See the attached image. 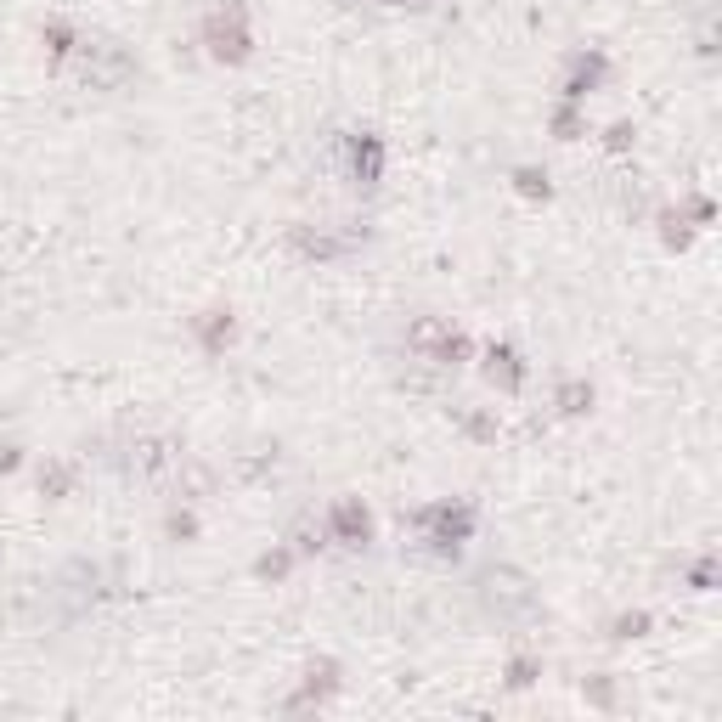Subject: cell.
<instances>
[{"instance_id":"cell-14","label":"cell","mask_w":722,"mask_h":722,"mask_svg":"<svg viewBox=\"0 0 722 722\" xmlns=\"http://www.w3.org/2000/svg\"><path fill=\"white\" fill-rule=\"evenodd\" d=\"M384 6H423V0H384Z\"/></svg>"},{"instance_id":"cell-9","label":"cell","mask_w":722,"mask_h":722,"mask_svg":"<svg viewBox=\"0 0 722 722\" xmlns=\"http://www.w3.org/2000/svg\"><path fill=\"white\" fill-rule=\"evenodd\" d=\"M45 40H51V51L57 57H68V51H80V35H74L68 23H45Z\"/></svg>"},{"instance_id":"cell-11","label":"cell","mask_w":722,"mask_h":722,"mask_svg":"<svg viewBox=\"0 0 722 722\" xmlns=\"http://www.w3.org/2000/svg\"><path fill=\"white\" fill-rule=\"evenodd\" d=\"M514 181H519V192H525V198H547V175H536V170H519Z\"/></svg>"},{"instance_id":"cell-6","label":"cell","mask_w":722,"mask_h":722,"mask_svg":"<svg viewBox=\"0 0 722 722\" xmlns=\"http://www.w3.org/2000/svg\"><path fill=\"white\" fill-rule=\"evenodd\" d=\"M350 164H356L361 187H378V175H384V142H378V136H356V142H350Z\"/></svg>"},{"instance_id":"cell-13","label":"cell","mask_w":722,"mask_h":722,"mask_svg":"<svg viewBox=\"0 0 722 722\" xmlns=\"http://www.w3.org/2000/svg\"><path fill=\"white\" fill-rule=\"evenodd\" d=\"M12 463H18V452H12V446H0V469H12Z\"/></svg>"},{"instance_id":"cell-10","label":"cell","mask_w":722,"mask_h":722,"mask_svg":"<svg viewBox=\"0 0 722 722\" xmlns=\"http://www.w3.org/2000/svg\"><path fill=\"white\" fill-rule=\"evenodd\" d=\"M553 130H559V142H576V130H581V119L571 113V107H559V113H553Z\"/></svg>"},{"instance_id":"cell-12","label":"cell","mask_w":722,"mask_h":722,"mask_svg":"<svg viewBox=\"0 0 722 722\" xmlns=\"http://www.w3.org/2000/svg\"><path fill=\"white\" fill-rule=\"evenodd\" d=\"M531 672H536V660H514V672H509V683H514V688H525V683H531Z\"/></svg>"},{"instance_id":"cell-8","label":"cell","mask_w":722,"mask_h":722,"mask_svg":"<svg viewBox=\"0 0 722 722\" xmlns=\"http://www.w3.org/2000/svg\"><path fill=\"white\" fill-rule=\"evenodd\" d=\"M553 401H559V412H564V418H581V412L593 407V384L571 378V384H559V395H553Z\"/></svg>"},{"instance_id":"cell-2","label":"cell","mask_w":722,"mask_h":722,"mask_svg":"<svg viewBox=\"0 0 722 722\" xmlns=\"http://www.w3.org/2000/svg\"><path fill=\"white\" fill-rule=\"evenodd\" d=\"M80 57H85V80L90 85H125L130 68H136L113 40H80Z\"/></svg>"},{"instance_id":"cell-3","label":"cell","mask_w":722,"mask_h":722,"mask_svg":"<svg viewBox=\"0 0 722 722\" xmlns=\"http://www.w3.org/2000/svg\"><path fill=\"white\" fill-rule=\"evenodd\" d=\"M209 51L226 57V63H243V57H249V28H243V6L237 0L209 18Z\"/></svg>"},{"instance_id":"cell-7","label":"cell","mask_w":722,"mask_h":722,"mask_svg":"<svg viewBox=\"0 0 722 722\" xmlns=\"http://www.w3.org/2000/svg\"><path fill=\"white\" fill-rule=\"evenodd\" d=\"M485 378H491V384H502V390H519L525 367H519V356H514L509 345H491V350H485Z\"/></svg>"},{"instance_id":"cell-4","label":"cell","mask_w":722,"mask_h":722,"mask_svg":"<svg viewBox=\"0 0 722 722\" xmlns=\"http://www.w3.org/2000/svg\"><path fill=\"white\" fill-rule=\"evenodd\" d=\"M418 525L429 531V542L435 547H457L463 536L474 531V509H452V502H435V509L418 514Z\"/></svg>"},{"instance_id":"cell-1","label":"cell","mask_w":722,"mask_h":722,"mask_svg":"<svg viewBox=\"0 0 722 722\" xmlns=\"http://www.w3.org/2000/svg\"><path fill=\"white\" fill-rule=\"evenodd\" d=\"M407 345L418 350L423 361H457V356L469 350V339H463V333H452L446 322H435V316L412 322V328H407Z\"/></svg>"},{"instance_id":"cell-5","label":"cell","mask_w":722,"mask_h":722,"mask_svg":"<svg viewBox=\"0 0 722 722\" xmlns=\"http://www.w3.org/2000/svg\"><path fill=\"white\" fill-rule=\"evenodd\" d=\"M328 536L333 542H345V547H367L373 542V519H367V509L356 497H339L328 509Z\"/></svg>"}]
</instances>
